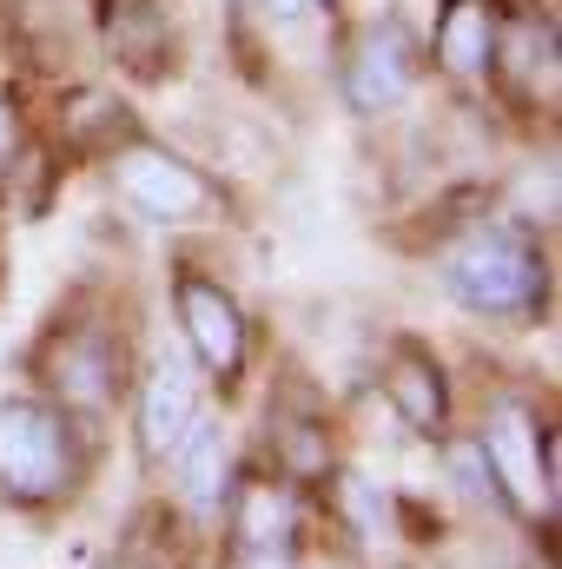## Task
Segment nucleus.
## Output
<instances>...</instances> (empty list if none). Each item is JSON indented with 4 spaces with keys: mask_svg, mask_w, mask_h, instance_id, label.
<instances>
[{
    "mask_svg": "<svg viewBox=\"0 0 562 569\" xmlns=\"http://www.w3.org/2000/svg\"><path fill=\"white\" fill-rule=\"evenodd\" d=\"M53 378H60V391L73 398V405H107L113 398V378H120V351L100 338V331H87V338H73L60 358H53Z\"/></svg>",
    "mask_w": 562,
    "mask_h": 569,
    "instance_id": "obj_11",
    "label": "nucleus"
},
{
    "mask_svg": "<svg viewBox=\"0 0 562 569\" xmlns=\"http://www.w3.org/2000/svg\"><path fill=\"white\" fill-rule=\"evenodd\" d=\"M13 152V107H0V159Z\"/></svg>",
    "mask_w": 562,
    "mask_h": 569,
    "instance_id": "obj_14",
    "label": "nucleus"
},
{
    "mask_svg": "<svg viewBox=\"0 0 562 569\" xmlns=\"http://www.w3.org/2000/svg\"><path fill=\"white\" fill-rule=\"evenodd\" d=\"M73 483V437L67 418L33 405V398H7L0 405V497L13 503H47Z\"/></svg>",
    "mask_w": 562,
    "mask_h": 569,
    "instance_id": "obj_2",
    "label": "nucleus"
},
{
    "mask_svg": "<svg viewBox=\"0 0 562 569\" xmlns=\"http://www.w3.org/2000/svg\"><path fill=\"white\" fill-rule=\"evenodd\" d=\"M418 80V53H411V33L398 20H378L358 53H351V73H344V93L358 113H391Z\"/></svg>",
    "mask_w": 562,
    "mask_h": 569,
    "instance_id": "obj_4",
    "label": "nucleus"
},
{
    "mask_svg": "<svg viewBox=\"0 0 562 569\" xmlns=\"http://www.w3.org/2000/svg\"><path fill=\"white\" fill-rule=\"evenodd\" d=\"M107 47L127 73L159 80L165 53H172V27H165L159 0H107Z\"/></svg>",
    "mask_w": 562,
    "mask_h": 569,
    "instance_id": "obj_8",
    "label": "nucleus"
},
{
    "mask_svg": "<svg viewBox=\"0 0 562 569\" xmlns=\"http://www.w3.org/2000/svg\"><path fill=\"white\" fill-rule=\"evenodd\" d=\"M490 53H496V20H490V7H483V0H450V7H443V27H436V60H443L456 80H483Z\"/></svg>",
    "mask_w": 562,
    "mask_h": 569,
    "instance_id": "obj_10",
    "label": "nucleus"
},
{
    "mask_svg": "<svg viewBox=\"0 0 562 569\" xmlns=\"http://www.w3.org/2000/svg\"><path fill=\"white\" fill-rule=\"evenodd\" d=\"M291 523H298V503L272 490V483H252L245 497H239V543L252 550V557H265V550H284L291 543Z\"/></svg>",
    "mask_w": 562,
    "mask_h": 569,
    "instance_id": "obj_13",
    "label": "nucleus"
},
{
    "mask_svg": "<svg viewBox=\"0 0 562 569\" xmlns=\"http://www.w3.org/2000/svg\"><path fill=\"white\" fill-rule=\"evenodd\" d=\"M443 284L456 305L470 311H523L536 305L543 291V259L523 232L510 226H490V232H470L450 259H443Z\"/></svg>",
    "mask_w": 562,
    "mask_h": 569,
    "instance_id": "obj_1",
    "label": "nucleus"
},
{
    "mask_svg": "<svg viewBox=\"0 0 562 569\" xmlns=\"http://www.w3.org/2000/svg\"><path fill=\"white\" fill-rule=\"evenodd\" d=\"M199 425V378L185 358H159L140 391V443L145 457H172L179 437Z\"/></svg>",
    "mask_w": 562,
    "mask_h": 569,
    "instance_id": "obj_6",
    "label": "nucleus"
},
{
    "mask_svg": "<svg viewBox=\"0 0 562 569\" xmlns=\"http://www.w3.org/2000/svg\"><path fill=\"white\" fill-rule=\"evenodd\" d=\"M172 463H179L185 503H192L199 517H212V510L225 503V477H232V437H225V425H192L179 437Z\"/></svg>",
    "mask_w": 562,
    "mask_h": 569,
    "instance_id": "obj_9",
    "label": "nucleus"
},
{
    "mask_svg": "<svg viewBox=\"0 0 562 569\" xmlns=\"http://www.w3.org/2000/svg\"><path fill=\"white\" fill-rule=\"evenodd\" d=\"M483 463H490V477L503 483V497H510L516 510H550V457H543L536 418H530L523 405H496V411H490Z\"/></svg>",
    "mask_w": 562,
    "mask_h": 569,
    "instance_id": "obj_3",
    "label": "nucleus"
},
{
    "mask_svg": "<svg viewBox=\"0 0 562 569\" xmlns=\"http://www.w3.org/2000/svg\"><path fill=\"white\" fill-rule=\"evenodd\" d=\"M120 186H127V199L152 212V219H192V212H205V179L185 166V159H172V152H159V146H133L127 159H120Z\"/></svg>",
    "mask_w": 562,
    "mask_h": 569,
    "instance_id": "obj_5",
    "label": "nucleus"
},
{
    "mask_svg": "<svg viewBox=\"0 0 562 569\" xmlns=\"http://www.w3.org/2000/svg\"><path fill=\"white\" fill-rule=\"evenodd\" d=\"M384 385H391V405H398V418L411 430L443 425V378H436V365L423 351H398L391 371H384Z\"/></svg>",
    "mask_w": 562,
    "mask_h": 569,
    "instance_id": "obj_12",
    "label": "nucleus"
},
{
    "mask_svg": "<svg viewBox=\"0 0 562 569\" xmlns=\"http://www.w3.org/2000/svg\"><path fill=\"white\" fill-rule=\"evenodd\" d=\"M179 325H185L192 351H199L219 378L239 371V358H245V318H239V305H232L219 284H205V279L179 284Z\"/></svg>",
    "mask_w": 562,
    "mask_h": 569,
    "instance_id": "obj_7",
    "label": "nucleus"
},
{
    "mask_svg": "<svg viewBox=\"0 0 562 569\" xmlns=\"http://www.w3.org/2000/svg\"><path fill=\"white\" fill-rule=\"evenodd\" d=\"M252 569H291V563H284L279 550H265V557H252Z\"/></svg>",
    "mask_w": 562,
    "mask_h": 569,
    "instance_id": "obj_15",
    "label": "nucleus"
}]
</instances>
